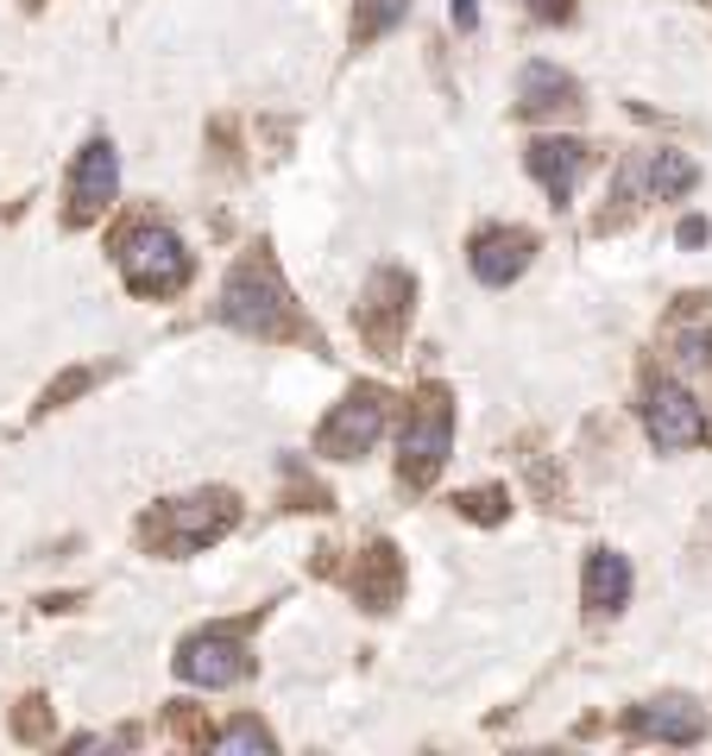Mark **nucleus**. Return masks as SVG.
<instances>
[{"label": "nucleus", "mask_w": 712, "mask_h": 756, "mask_svg": "<svg viewBox=\"0 0 712 756\" xmlns=\"http://www.w3.org/2000/svg\"><path fill=\"white\" fill-rule=\"evenodd\" d=\"M643 423H650V442L662 447V454L712 442L706 410L693 404V391H681V385H655V391H650V410H643Z\"/></svg>", "instance_id": "obj_4"}, {"label": "nucleus", "mask_w": 712, "mask_h": 756, "mask_svg": "<svg viewBox=\"0 0 712 756\" xmlns=\"http://www.w3.org/2000/svg\"><path fill=\"white\" fill-rule=\"evenodd\" d=\"M177 675L190 681V687H233V681L252 675V656L228 637V631H209V637H190V643H183Z\"/></svg>", "instance_id": "obj_5"}, {"label": "nucleus", "mask_w": 712, "mask_h": 756, "mask_svg": "<svg viewBox=\"0 0 712 756\" xmlns=\"http://www.w3.org/2000/svg\"><path fill=\"white\" fill-rule=\"evenodd\" d=\"M693 177H700V171H693V158H688V152H655V158H650V190L662 195V202L688 195V190H693Z\"/></svg>", "instance_id": "obj_13"}, {"label": "nucleus", "mask_w": 712, "mask_h": 756, "mask_svg": "<svg viewBox=\"0 0 712 756\" xmlns=\"http://www.w3.org/2000/svg\"><path fill=\"white\" fill-rule=\"evenodd\" d=\"M448 447H454V404H448V391L429 385L423 404H417V416H410V429H404V480L429 485L435 473H442Z\"/></svg>", "instance_id": "obj_3"}, {"label": "nucleus", "mask_w": 712, "mask_h": 756, "mask_svg": "<svg viewBox=\"0 0 712 756\" xmlns=\"http://www.w3.org/2000/svg\"><path fill=\"white\" fill-rule=\"evenodd\" d=\"M404 13H410V0H367L360 20H353V32H360V39H379V32H391Z\"/></svg>", "instance_id": "obj_14"}, {"label": "nucleus", "mask_w": 712, "mask_h": 756, "mask_svg": "<svg viewBox=\"0 0 712 756\" xmlns=\"http://www.w3.org/2000/svg\"><path fill=\"white\" fill-rule=\"evenodd\" d=\"M624 599H631V562L612 548H593L586 555V612H618Z\"/></svg>", "instance_id": "obj_11"}, {"label": "nucleus", "mask_w": 712, "mask_h": 756, "mask_svg": "<svg viewBox=\"0 0 712 756\" xmlns=\"http://www.w3.org/2000/svg\"><path fill=\"white\" fill-rule=\"evenodd\" d=\"M461 511H467V517H480V524H499V517H504V492H467Z\"/></svg>", "instance_id": "obj_15"}, {"label": "nucleus", "mask_w": 712, "mask_h": 756, "mask_svg": "<svg viewBox=\"0 0 712 756\" xmlns=\"http://www.w3.org/2000/svg\"><path fill=\"white\" fill-rule=\"evenodd\" d=\"M221 744H228V750H271V737L259 732V725H233V732L221 737Z\"/></svg>", "instance_id": "obj_16"}, {"label": "nucleus", "mask_w": 712, "mask_h": 756, "mask_svg": "<svg viewBox=\"0 0 712 756\" xmlns=\"http://www.w3.org/2000/svg\"><path fill=\"white\" fill-rule=\"evenodd\" d=\"M631 725L643 737H662V744H700V737H706V718H700V706H688V699H650V706H636Z\"/></svg>", "instance_id": "obj_10"}, {"label": "nucleus", "mask_w": 712, "mask_h": 756, "mask_svg": "<svg viewBox=\"0 0 712 756\" xmlns=\"http://www.w3.org/2000/svg\"><path fill=\"white\" fill-rule=\"evenodd\" d=\"M530 252H536V240H530L523 228H492V233L473 240V278L492 284V291H504L511 278L530 272Z\"/></svg>", "instance_id": "obj_7"}, {"label": "nucleus", "mask_w": 712, "mask_h": 756, "mask_svg": "<svg viewBox=\"0 0 712 756\" xmlns=\"http://www.w3.org/2000/svg\"><path fill=\"white\" fill-rule=\"evenodd\" d=\"M221 315L247 334H278L290 322V291L278 284V272H271L265 259H247L228 278V291H221Z\"/></svg>", "instance_id": "obj_1"}, {"label": "nucleus", "mask_w": 712, "mask_h": 756, "mask_svg": "<svg viewBox=\"0 0 712 756\" xmlns=\"http://www.w3.org/2000/svg\"><path fill=\"white\" fill-rule=\"evenodd\" d=\"M454 26H461V32H473V26H480V7H473V0H454Z\"/></svg>", "instance_id": "obj_17"}, {"label": "nucleus", "mask_w": 712, "mask_h": 756, "mask_svg": "<svg viewBox=\"0 0 712 756\" xmlns=\"http://www.w3.org/2000/svg\"><path fill=\"white\" fill-rule=\"evenodd\" d=\"M523 158H530V171L542 177V190L555 195V202H568L580 171H586V145H580V139H536Z\"/></svg>", "instance_id": "obj_9"}, {"label": "nucleus", "mask_w": 712, "mask_h": 756, "mask_svg": "<svg viewBox=\"0 0 712 756\" xmlns=\"http://www.w3.org/2000/svg\"><path fill=\"white\" fill-rule=\"evenodd\" d=\"M120 272L139 296H171L190 284V252L171 228H139L127 246H120Z\"/></svg>", "instance_id": "obj_2"}, {"label": "nucleus", "mask_w": 712, "mask_h": 756, "mask_svg": "<svg viewBox=\"0 0 712 756\" xmlns=\"http://www.w3.org/2000/svg\"><path fill=\"white\" fill-rule=\"evenodd\" d=\"M518 95H523V114H555V108H574V77H561L555 63H523L518 77Z\"/></svg>", "instance_id": "obj_12"}, {"label": "nucleus", "mask_w": 712, "mask_h": 756, "mask_svg": "<svg viewBox=\"0 0 712 756\" xmlns=\"http://www.w3.org/2000/svg\"><path fill=\"white\" fill-rule=\"evenodd\" d=\"M114 183H120V158L108 139H89L77 158V177H70V202H77V214H101L108 202H114Z\"/></svg>", "instance_id": "obj_8"}, {"label": "nucleus", "mask_w": 712, "mask_h": 756, "mask_svg": "<svg viewBox=\"0 0 712 756\" xmlns=\"http://www.w3.org/2000/svg\"><path fill=\"white\" fill-rule=\"evenodd\" d=\"M379 429H385V397H379V391H353V397L322 423V454L353 461V454H367V447L379 442Z\"/></svg>", "instance_id": "obj_6"}, {"label": "nucleus", "mask_w": 712, "mask_h": 756, "mask_svg": "<svg viewBox=\"0 0 712 756\" xmlns=\"http://www.w3.org/2000/svg\"><path fill=\"white\" fill-rule=\"evenodd\" d=\"M706 240V221H681V246H700Z\"/></svg>", "instance_id": "obj_18"}]
</instances>
